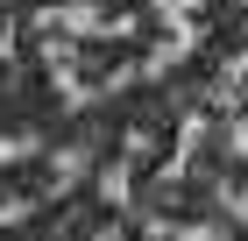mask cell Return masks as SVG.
Masks as SVG:
<instances>
[{"label": "cell", "instance_id": "cell-1", "mask_svg": "<svg viewBox=\"0 0 248 241\" xmlns=\"http://www.w3.org/2000/svg\"><path fill=\"white\" fill-rule=\"evenodd\" d=\"M227 156H241V163H248V121H227Z\"/></svg>", "mask_w": 248, "mask_h": 241}, {"label": "cell", "instance_id": "cell-2", "mask_svg": "<svg viewBox=\"0 0 248 241\" xmlns=\"http://www.w3.org/2000/svg\"><path fill=\"white\" fill-rule=\"evenodd\" d=\"M156 7H163V21H185L191 7H199V0H156Z\"/></svg>", "mask_w": 248, "mask_h": 241}]
</instances>
